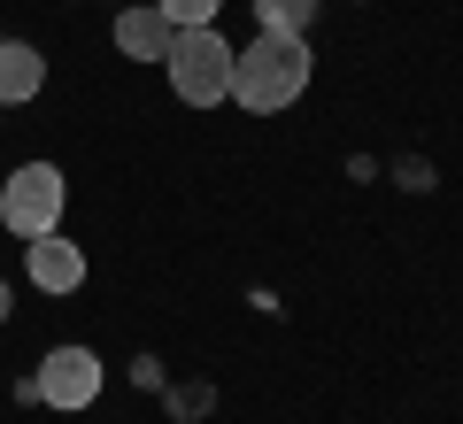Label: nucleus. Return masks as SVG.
Returning <instances> with one entry per match:
<instances>
[{
	"mask_svg": "<svg viewBox=\"0 0 463 424\" xmlns=\"http://www.w3.org/2000/svg\"><path fill=\"white\" fill-rule=\"evenodd\" d=\"M309 93V32H255L232 47V100L248 116H279Z\"/></svg>",
	"mask_w": 463,
	"mask_h": 424,
	"instance_id": "1",
	"label": "nucleus"
},
{
	"mask_svg": "<svg viewBox=\"0 0 463 424\" xmlns=\"http://www.w3.org/2000/svg\"><path fill=\"white\" fill-rule=\"evenodd\" d=\"M163 70H170V93H178L185 108H216V100H232V39L216 32V24L178 32L170 54H163Z\"/></svg>",
	"mask_w": 463,
	"mask_h": 424,
	"instance_id": "2",
	"label": "nucleus"
},
{
	"mask_svg": "<svg viewBox=\"0 0 463 424\" xmlns=\"http://www.w3.org/2000/svg\"><path fill=\"white\" fill-rule=\"evenodd\" d=\"M62 201H70V185L54 163H16L0 178V224L16 240H47V231H62Z\"/></svg>",
	"mask_w": 463,
	"mask_h": 424,
	"instance_id": "3",
	"label": "nucleus"
},
{
	"mask_svg": "<svg viewBox=\"0 0 463 424\" xmlns=\"http://www.w3.org/2000/svg\"><path fill=\"white\" fill-rule=\"evenodd\" d=\"M32 386H39V401L47 409H93L100 401V355L93 347H47L39 355V371H32Z\"/></svg>",
	"mask_w": 463,
	"mask_h": 424,
	"instance_id": "4",
	"label": "nucleus"
},
{
	"mask_svg": "<svg viewBox=\"0 0 463 424\" xmlns=\"http://www.w3.org/2000/svg\"><path fill=\"white\" fill-rule=\"evenodd\" d=\"M24 278H32L39 294H78L85 286V247L62 240V231H47V240L24 247Z\"/></svg>",
	"mask_w": 463,
	"mask_h": 424,
	"instance_id": "5",
	"label": "nucleus"
},
{
	"mask_svg": "<svg viewBox=\"0 0 463 424\" xmlns=\"http://www.w3.org/2000/svg\"><path fill=\"white\" fill-rule=\"evenodd\" d=\"M170 39H178V24H170L155 0H139V8H124V16H116V47L132 54V62H163Z\"/></svg>",
	"mask_w": 463,
	"mask_h": 424,
	"instance_id": "6",
	"label": "nucleus"
},
{
	"mask_svg": "<svg viewBox=\"0 0 463 424\" xmlns=\"http://www.w3.org/2000/svg\"><path fill=\"white\" fill-rule=\"evenodd\" d=\"M39 85H47V54L32 39H0V108L39 100Z\"/></svg>",
	"mask_w": 463,
	"mask_h": 424,
	"instance_id": "7",
	"label": "nucleus"
},
{
	"mask_svg": "<svg viewBox=\"0 0 463 424\" xmlns=\"http://www.w3.org/2000/svg\"><path fill=\"white\" fill-rule=\"evenodd\" d=\"M325 0H255V32H309Z\"/></svg>",
	"mask_w": 463,
	"mask_h": 424,
	"instance_id": "8",
	"label": "nucleus"
},
{
	"mask_svg": "<svg viewBox=\"0 0 463 424\" xmlns=\"http://www.w3.org/2000/svg\"><path fill=\"white\" fill-rule=\"evenodd\" d=\"M155 8H163L178 32H194V24H216V8H224V0H155Z\"/></svg>",
	"mask_w": 463,
	"mask_h": 424,
	"instance_id": "9",
	"label": "nucleus"
},
{
	"mask_svg": "<svg viewBox=\"0 0 463 424\" xmlns=\"http://www.w3.org/2000/svg\"><path fill=\"white\" fill-rule=\"evenodd\" d=\"M0 325H8V278H0Z\"/></svg>",
	"mask_w": 463,
	"mask_h": 424,
	"instance_id": "10",
	"label": "nucleus"
}]
</instances>
